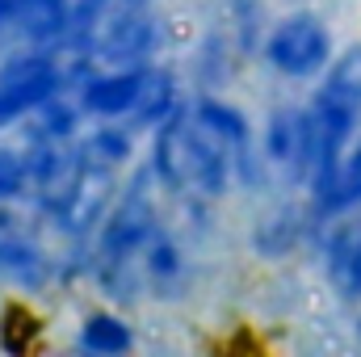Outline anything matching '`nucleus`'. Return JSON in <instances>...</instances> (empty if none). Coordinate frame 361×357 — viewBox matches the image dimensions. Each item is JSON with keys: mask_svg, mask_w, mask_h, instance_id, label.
<instances>
[{"mask_svg": "<svg viewBox=\"0 0 361 357\" xmlns=\"http://www.w3.org/2000/svg\"><path fill=\"white\" fill-rule=\"evenodd\" d=\"M143 160L152 177L164 185L169 202L173 198H210L223 202L235 189V169L231 152L193 122L189 101L180 105L173 118H164L156 131L143 135Z\"/></svg>", "mask_w": 361, "mask_h": 357, "instance_id": "nucleus-1", "label": "nucleus"}, {"mask_svg": "<svg viewBox=\"0 0 361 357\" xmlns=\"http://www.w3.org/2000/svg\"><path fill=\"white\" fill-rule=\"evenodd\" d=\"M63 89H72V76L59 47L8 42L0 55V135L17 131L42 101Z\"/></svg>", "mask_w": 361, "mask_h": 357, "instance_id": "nucleus-2", "label": "nucleus"}, {"mask_svg": "<svg viewBox=\"0 0 361 357\" xmlns=\"http://www.w3.org/2000/svg\"><path fill=\"white\" fill-rule=\"evenodd\" d=\"M257 59L269 68L273 76L307 85V80H319L328 72V63L336 59V38H332L328 21L319 13L294 8V13L269 21Z\"/></svg>", "mask_w": 361, "mask_h": 357, "instance_id": "nucleus-3", "label": "nucleus"}, {"mask_svg": "<svg viewBox=\"0 0 361 357\" xmlns=\"http://www.w3.org/2000/svg\"><path fill=\"white\" fill-rule=\"evenodd\" d=\"M89 47L101 68H147V63L164 59V51H169V21L156 8L109 4Z\"/></svg>", "mask_w": 361, "mask_h": 357, "instance_id": "nucleus-4", "label": "nucleus"}, {"mask_svg": "<svg viewBox=\"0 0 361 357\" xmlns=\"http://www.w3.org/2000/svg\"><path fill=\"white\" fill-rule=\"evenodd\" d=\"M261 156L290 185H307L315 173V122L307 105H273L265 114V126L257 135Z\"/></svg>", "mask_w": 361, "mask_h": 357, "instance_id": "nucleus-5", "label": "nucleus"}, {"mask_svg": "<svg viewBox=\"0 0 361 357\" xmlns=\"http://www.w3.org/2000/svg\"><path fill=\"white\" fill-rule=\"evenodd\" d=\"M315 236H319V253H324L332 290L345 298H361V206L319 219Z\"/></svg>", "mask_w": 361, "mask_h": 357, "instance_id": "nucleus-6", "label": "nucleus"}, {"mask_svg": "<svg viewBox=\"0 0 361 357\" xmlns=\"http://www.w3.org/2000/svg\"><path fill=\"white\" fill-rule=\"evenodd\" d=\"M143 80H147V68H101L97 63L76 85V101L89 122H105V118L126 122L143 97Z\"/></svg>", "mask_w": 361, "mask_h": 357, "instance_id": "nucleus-7", "label": "nucleus"}, {"mask_svg": "<svg viewBox=\"0 0 361 357\" xmlns=\"http://www.w3.org/2000/svg\"><path fill=\"white\" fill-rule=\"evenodd\" d=\"M72 349L80 357H126L139 349V324L118 303H92L76 315Z\"/></svg>", "mask_w": 361, "mask_h": 357, "instance_id": "nucleus-8", "label": "nucleus"}, {"mask_svg": "<svg viewBox=\"0 0 361 357\" xmlns=\"http://www.w3.org/2000/svg\"><path fill=\"white\" fill-rule=\"evenodd\" d=\"M315 227H319L315 210L277 206V210L261 214V219L252 223L248 248H252V257H261V261H286V257H294V253L315 236Z\"/></svg>", "mask_w": 361, "mask_h": 357, "instance_id": "nucleus-9", "label": "nucleus"}, {"mask_svg": "<svg viewBox=\"0 0 361 357\" xmlns=\"http://www.w3.org/2000/svg\"><path fill=\"white\" fill-rule=\"evenodd\" d=\"M139 269H143L147 298H180L185 294V286H189V253H185L180 236L169 223L139 253Z\"/></svg>", "mask_w": 361, "mask_h": 357, "instance_id": "nucleus-10", "label": "nucleus"}, {"mask_svg": "<svg viewBox=\"0 0 361 357\" xmlns=\"http://www.w3.org/2000/svg\"><path fill=\"white\" fill-rule=\"evenodd\" d=\"M76 152H80L89 164L126 173L130 164L143 160V135H139L130 122H122V118H105V122H89V126L80 131Z\"/></svg>", "mask_w": 361, "mask_h": 357, "instance_id": "nucleus-11", "label": "nucleus"}, {"mask_svg": "<svg viewBox=\"0 0 361 357\" xmlns=\"http://www.w3.org/2000/svg\"><path fill=\"white\" fill-rule=\"evenodd\" d=\"M89 126V118H85V109H80V101H76V89H63L55 92L51 101H42L17 131V139L21 143H51V147H68V143H76L80 139V131Z\"/></svg>", "mask_w": 361, "mask_h": 357, "instance_id": "nucleus-12", "label": "nucleus"}, {"mask_svg": "<svg viewBox=\"0 0 361 357\" xmlns=\"http://www.w3.org/2000/svg\"><path fill=\"white\" fill-rule=\"evenodd\" d=\"M185 101H189V92H185V80H180V68H173L169 59H156V63H147L143 97H139V105H135V114H130L126 122H130L139 135H147V131H156L164 118H173Z\"/></svg>", "mask_w": 361, "mask_h": 357, "instance_id": "nucleus-13", "label": "nucleus"}, {"mask_svg": "<svg viewBox=\"0 0 361 357\" xmlns=\"http://www.w3.org/2000/svg\"><path fill=\"white\" fill-rule=\"evenodd\" d=\"M240 47L227 30H206L193 51H189V76H193V89H227V80L235 76V63H240Z\"/></svg>", "mask_w": 361, "mask_h": 357, "instance_id": "nucleus-14", "label": "nucleus"}, {"mask_svg": "<svg viewBox=\"0 0 361 357\" xmlns=\"http://www.w3.org/2000/svg\"><path fill=\"white\" fill-rule=\"evenodd\" d=\"M353 206H361V131L353 139V147H349V156H345V164H341V173H336V181L319 198H311L315 219H332V214H345Z\"/></svg>", "mask_w": 361, "mask_h": 357, "instance_id": "nucleus-15", "label": "nucleus"}, {"mask_svg": "<svg viewBox=\"0 0 361 357\" xmlns=\"http://www.w3.org/2000/svg\"><path fill=\"white\" fill-rule=\"evenodd\" d=\"M227 34L235 38V47H240V55L248 59V55H257L261 51V38H265V30H269V17H265V4L261 0H227Z\"/></svg>", "mask_w": 361, "mask_h": 357, "instance_id": "nucleus-16", "label": "nucleus"}, {"mask_svg": "<svg viewBox=\"0 0 361 357\" xmlns=\"http://www.w3.org/2000/svg\"><path fill=\"white\" fill-rule=\"evenodd\" d=\"M30 198V156L25 143H0V206H17Z\"/></svg>", "mask_w": 361, "mask_h": 357, "instance_id": "nucleus-17", "label": "nucleus"}, {"mask_svg": "<svg viewBox=\"0 0 361 357\" xmlns=\"http://www.w3.org/2000/svg\"><path fill=\"white\" fill-rule=\"evenodd\" d=\"M13 30H17V0H0V47L13 42Z\"/></svg>", "mask_w": 361, "mask_h": 357, "instance_id": "nucleus-18", "label": "nucleus"}, {"mask_svg": "<svg viewBox=\"0 0 361 357\" xmlns=\"http://www.w3.org/2000/svg\"><path fill=\"white\" fill-rule=\"evenodd\" d=\"M118 8H156L160 0H114Z\"/></svg>", "mask_w": 361, "mask_h": 357, "instance_id": "nucleus-19", "label": "nucleus"}, {"mask_svg": "<svg viewBox=\"0 0 361 357\" xmlns=\"http://www.w3.org/2000/svg\"><path fill=\"white\" fill-rule=\"evenodd\" d=\"M357 332H361V320H357Z\"/></svg>", "mask_w": 361, "mask_h": 357, "instance_id": "nucleus-20", "label": "nucleus"}]
</instances>
